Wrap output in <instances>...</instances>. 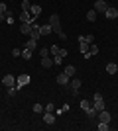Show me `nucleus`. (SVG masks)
<instances>
[{
  "label": "nucleus",
  "instance_id": "nucleus-1",
  "mask_svg": "<svg viewBox=\"0 0 118 131\" xmlns=\"http://www.w3.org/2000/svg\"><path fill=\"white\" fill-rule=\"evenodd\" d=\"M49 26H51V29H53V33L61 31V22H59V16H57V14H51L49 16Z\"/></svg>",
  "mask_w": 118,
  "mask_h": 131
},
{
  "label": "nucleus",
  "instance_id": "nucleus-2",
  "mask_svg": "<svg viewBox=\"0 0 118 131\" xmlns=\"http://www.w3.org/2000/svg\"><path fill=\"white\" fill-rule=\"evenodd\" d=\"M30 74H20V77H16V88H22V86H28L30 84Z\"/></svg>",
  "mask_w": 118,
  "mask_h": 131
},
{
  "label": "nucleus",
  "instance_id": "nucleus-3",
  "mask_svg": "<svg viewBox=\"0 0 118 131\" xmlns=\"http://www.w3.org/2000/svg\"><path fill=\"white\" fill-rule=\"evenodd\" d=\"M106 8H108V4L104 2V0H96V2H95V8H93V10H95L96 14H104V12H106Z\"/></svg>",
  "mask_w": 118,
  "mask_h": 131
},
{
  "label": "nucleus",
  "instance_id": "nucleus-4",
  "mask_svg": "<svg viewBox=\"0 0 118 131\" xmlns=\"http://www.w3.org/2000/svg\"><path fill=\"white\" fill-rule=\"evenodd\" d=\"M43 123L45 125H53L55 123V112H43Z\"/></svg>",
  "mask_w": 118,
  "mask_h": 131
},
{
  "label": "nucleus",
  "instance_id": "nucleus-5",
  "mask_svg": "<svg viewBox=\"0 0 118 131\" xmlns=\"http://www.w3.org/2000/svg\"><path fill=\"white\" fill-rule=\"evenodd\" d=\"M2 84H4L6 88H8V86H16V77H12V74H4V77H2Z\"/></svg>",
  "mask_w": 118,
  "mask_h": 131
},
{
  "label": "nucleus",
  "instance_id": "nucleus-6",
  "mask_svg": "<svg viewBox=\"0 0 118 131\" xmlns=\"http://www.w3.org/2000/svg\"><path fill=\"white\" fill-rule=\"evenodd\" d=\"M104 16H106L108 20H116V18H118V8H114V6H108L106 12H104Z\"/></svg>",
  "mask_w": 118,
  "mask_h": 131
},
{
  "label": "nucleus",
  "instance_id": "nucleus-7",
  "mask_svg": "<svg viewBox=\"0 0 118 131\" xmlns=\"http://www.w3.org/2000/svg\"><path fill=\"white\" fill-rule=\"evenodd\" d=\"M98 121H104V123H110V119H112V115H110V112H106V110H102V112H98Z\"/></svg>",
  "mask_w": 118,
  "mask_h": 131
},
{
  "label": "nucleus",
  "instance_id": "nucleus-8",
  "mask_svg": "<svg viewBox=\"0 0 118 131\" xmlns=\"http://www.w3.org/2000/svg\"><path fill=\"white\" fill-rule=\"evenodd\" d=\"M32 29H34V24H32V22H22V26H20V31H22V33L30 35Z\"/></svg>",
  "mask_w": 118,
  "mask_h": 131
},
{
  "label": "nucleus",
  "instance_id": "nucleus-9",
  "mask_svg": "<svg viewBox=\"0 0 118 131\" xmlns=\"http://www.w3.org/2000/svg\"><path fill=\"white\" fill-rule=\"evenodd\" d=\"M69 82H71V77H67L65 72H61V74H57V84H61V86H67Z\"/></svg>",
  "mask_w": 118,
  "mask_h": 131
},
{
  "label": "nucleus",
  "instance_id": "nucleus-10",
  "mask_svg": "<svg viewBox=\"0 0 118 131\" xmlns=\"http://www.w3.org/2000/svg\"><path fill=\"white\" fill-rule=\"evenodd\" d=\"M85 114H87V117H90V119H95L96 115H98V110H96L95 106H90L89 110H85Z\"/></svg>",
  "mask_w": 118,
  "mask_h": 131
},
{
  "label": "nucleus",
  "instance_id": "nucleus-11",
  "mask_svg": "<svg viewBox=\"0 0 118 131\" xmlns=\"http://www.w3.org/2000/svg\"><path fill=\"white\" fill-rule=\"evenodd\" d=\"M30 14H32L34 18H38L39 14H41V6H39V4H32V8H30Z\"/></svg>",
  "mask_w": 118,
  "mask_h": 131
},
{
  "label": "nucleus",
  "instance_id": "nucleus-12",
  "mask_svg": "<svg viewBox=\"0 0 118 131\" xmlns=\"http://www.w3.org/2000/svg\"><path fill=\"white\" fill-rule=\"evenodd\" d=\"M35 18L32 16V14H30V12H22V14H20V22H34Z\"/></svg>",
  "mask_w": 118,
  "mask_h": 131
},
{
  "label": "nucleus",
  "instance_id": "nucleus-13",
  "mask_svg": "<svg viewBox=\"0 0 118 131\" xmlns=\"http://www.w3.org/2000/svg\"><path fill=\"white\" fill-rule=\"evenodd\" d=\"M106 72L108 74H116L118 72V65L116 63H106Z\"/></svg>",
  "mask_w": 118,
  "mask_h": 131
},
{
  "label": "nucleus",
  "instance_id": "nucleus-14",
  "mask_svg": "<svg viewBox=\"0 0 118 131\" xmlns=\"http://www.w3.org/2000/svg\"><path fill=\"white\" fill-rule=\"evenodd\" d=\"M95 108L98 110V112L106 110V104H104V100H102V98H95Z\"/></svg>",
  "mask_w": 118,
  "mask_h": 131
},
{
  "label": "nucleus",
  "instance_id": "nucleus-15",
  "mask_svg": "<svg viewBox=\"0 0 118 131\" xmlns=\"http://www.w3.org/2000/svg\"><path fill=\"white\" fill-rule=\"evenodd\" d=\"M89 47H90V43H87V41H83V39H79V49H81V53H87L89 51Z\"/></svg>",
  "mask_w": 118,
  "mask_h": 131
},
{
  "label": "nucleus",
  "instance_id": "nucleus-16",
  "mask_svg": "<svg viewBox=\"0 0 118 131\" xmlns=\"http://www.w3.org/2000/svg\"><path fill=\"white\" fill-rule=\"evenodd\" d=\"M39 31H41V35H49V33H53V29L49 24H45V26H39Z\"/></svg>",
  "mask_w": 118,
  "mask_h": 131
},
{
  "label": "nucleus",
  "instance_id": "nucleus-17",
  "mask_svg": "<svg viewBox=\"0 0 118 131\" xmlns=\"http://www.w3.org/2000/svg\"><path fill=\"white\" fill-rule=\"evenodd\" d=\"M24 47H26V49H32V51H34V49H38V41L30 37V39H28V43L24 45Z\"/></svg>",
  "mask_w": 118,
  "mask_h": 131
},
{
  "label": "nucleus",
  "instance_id": "nucleus-18",
  "mask_svg": "<svg viewBox=\"0 0 118 131\" xmlns=\"http://www.w3.org/2000/svg\"><path fill=\"white\" fill-rule=\"evenodd\" d=\"M41 65H43L45 69H49V67H53L55 63H53V59H49V57H41Z\"/></svg>",
  "mask_w": 118,
  "mask_h": 131
},
{
  "label": "nucleus",
  "instance_id": "nucleus-19",
  "mask_svg": "<svg viewBox=\"0 0 118 131\" xmlns=\"http://www.w3.org/2000/svg\"><path fill=\"white\" fill-rule=\"evenodd\" d=\"M63 72H65V74H67V77H71V78H73V77H75V67H73V65H69V67H65V71H63Z\"/></svg>",
  "mask_w": 118,
  "mask_h": 131
},
{
  "label": "nucleus",
  "instance_id": "nucleus-20",
  "mask_svg": "<svg viewBox=\"0 0 118 131\" xmlns=\"http://www.w3.org/2000/svg\"><path fill=\"white\" fill-rule=\"evenodd\" d=\"M96 18H98V14H96L95 10H89V14H87V20H89V22H95Z\"/></svg>",
  "mask_w": 118,
  "mask_h": 131
},
{
  "label": "nucleus",
  "instance_id": "nucleus-21",
  "mask_svg": "<svg viewBox=\"0 0 118 131\" xmlns=\"http://www.w3.org/2000/svg\"><path fill=\"white\" fill-rule=\"evenodd\" d=\"M30 8H32V2L30 0H22V12H30Z\"/></svg>",
  "mask_w": 118,
  "mask_h": 131
},
{
  "label": "nucleus",
  "instance_id": "nucleus-22",
  "mask_svg": "<svg viewBox=\"0 0 118 131\" xmlns=\"http://www.w3.org/2000/svg\"><path fill=\"white\" fill-rule=\"evenodd\" d=\"M22 57H24L26 61H30V59H32V49H26V47H24V51H22Z\"/></svg>",
  "mask_w": 118,
  "mask_h": 131
},
{
  "label": "nucleus",
  "instance_id": "nucleus-23",
  "mask_svg": "<svg viewBox=\"0 0 118 131\" xmlns=\"http://www.w3.org/2000/svg\"><path fill=\"white\" fill-rule=\"evenodd\" d=\"M32 112H34V114H43V106H41V104H34Z\"/></svg>",
  "mask_w": 118,
  "mask_h": 131
},
{
  "label": "nucleus",
  "instance_id": "nucleus-24",
  "mask_svg": "<svg viewBox=\"0 0 118 131\" xmlns=\"http://www.w3.org/2000/svg\"><path fill=\"white\" fill-rule=\"evenodd\" d=\"M89 53H90V57H93V55H98V47H96L95 43H90V47H89Z\"/></svg>",
  "mask_w": 118,
  "mask_h": 131
},
{
  "label": "nucleus",
  "instance_id": "nucleus-25",
  "mask_svg": "<svg viewBox=\"0 0 118 131\" xmlns=\"http://www.w3.org/2000/svg\"><path fill=\"white\" fill-rule=\"evenodd\" d=\"M49 55H53V57L59 55V47H57V45H49Z\"/></svg>",
  "mask_w": 118,
  "mask_h": 131
},
{
  "label": "nucleus",
  "instance_id": "nucleus-26",
  "mask_svg": "<svg viewBox=\"0 0 118 131\" xmlns=\"http://www.w3.org/2000/svg\"><path fill=\"white\" fill-rule=\"evenodd\" d=\"M110 129V125L108 123H104V121H98V131H108Z\"/></svg>",
  "mask_w": 118,
  "mask_h": 131
},
{
  "label": "nucleus",
  "instance_id": "nucleus-27",
  "mask_svg": "<svg viewBox=\"0 0 118 131\" xmlns=\"http://www.w3.org/2000/svg\"><path fill=\"white\" fill-rule=\"evenodd\" d=\"M79 39H83V41H87V43H95V37H93V35H81Z\"/></svg>",
  "mask_w": 118,
  "mask_h": 131
},
{
  "label": "nucleus",
  "instance_id": "nucleus-28",
  "mask_svg": "<svg viewBox=\"0 0 118 131\" xmlns=\"http://www.w3.org/2000/svg\"><path fill=\"white\" fill-rule=\"evenodd\" d=\"M16 92H18L16 86H8V92H6V94H8V96H16Z\"/></svg>",
  "mask_w": 118,
  "mask_h": 131
},
{
  "label": "nucleus",
  "instance_id": "nucleus-29",
  "mask_svg": "<svg viewBox=\"0 0 118 131\" xmlns=\"http://www.w3.org/2000/svg\"><path fill=\"white\" fill-rule=\"evenodd\" d=\"M89 108H90L89 100H81V110H89Z\"/></svg>",
  "mask_w": 118,
  "mask_h": 131
},
{
  "label": "nucleus",
  "instance_id": "nucleus-30",
  "mask_svg": "<svg viewBox=\"0 0 118 131\" xmlns=\"http://www.w3.org/2000/svg\"><path fill=\"white\" fill-rule=\"evenodd\" d=\"M57 35H59V39H61V41H67V33L63 31V29H61L59 33H57Z\"/></svg>",
  "mask_w": 118,
  "mask_h": 131
},
{
  "label": "nucleus",
  "instance_id": "nucleus-31",
  "mask_svg": "<svg viewBox=\"0 0 118 131\" xmlns=\"http://www.w3.org/2000/svg\"><path fill=\"white\" fill-rule=\"evenodd\" d=\"M53 63H55V65H61V63H63V57L55 55V57H53Z\"/></svg>",
  "mask_w": 118,
  "mask_h": 131
},
{
  "label": "nucleus",
  "instance_id": "nucleus-32",
  "mask_svg": "<svg viewBox=\"0 0 118 131\" xmlns=\"http://www.w3.org/2000/svg\"><path fill=\"white\" fill-rule=\"evenodd\" d=\"M39 55H41V57H49V49H43V47H41V49H39Z\"/></svg>",
  "mask_w": 118,
  "mask_h": 131
},
{
  "label": "nucleus",
  "instance_id": "nucleus-33",
  "mask_svg": "<svg viewBox=\"0 0 118 131\" xmlns=\"http://www.w3.org/2000/svg\"><path fill=\"white\" fill-rule=\"evenodd\" d=\"M43 112H55V106H53V104L49 102V104L45 106V110H43Z\"/></svg>",
  "mask_w": 118,
  "mask_h": 131
},
{
  "label": "nucleus",
  "instance_id": "nucleus-34",
  "mask_svg": "<svg viewBox=\"0 0 118 131\" xmlns=\"http://www.w3.org/2000/svg\"><path fill=\"white\" fill-rule=\"evenodd\" d=\"M0 12H2V14H6V12H8V6H6L4 2H0Z\"/></svg>",
  "mask_w": 118,
  "mask_h": 131
},
{
  "label": "nucleus",
  "instance_id": "nucleus-35",
  "mask_svg": "<svg viewBox=\"0 0 118 131\" xmlns=\"http://www.w3.org/2000/svg\"><path fill=\"white\" fill-rule=\"evenodd\" d=\"M20 55H22L20 49H12V57H20Z\"/></svg>",
  "mask_w": 118,
  "mask_h": 131
},
{
  "label": "nucleus",
  "instance_id": "nucleus-36",
  "mask_svg": "<svg viewBox=\"0 0 118 131\" xmlns=\"http://www.w3.org/2000/svg\"><path fill=\"white\" fill-rule=\"evenodd\" d=\"M4 22H6V24H10V26H12V24H14V16H6V20H4Z\"/></svg>",
  "mask_w": 118,
  "mask_h": 131
},
{
  "label": "nucleus",
  "instance_id": "nucleus-37",
  "mask_svg": "<svg viewBox=\"0 0 118 131\" xmlns=\"http://www.w3.org/2000/svg\"><path fill=\"white\" fill-rule=\"evenodd\" d=\"M59 57H63V59H65V57H67V49H59Z\"/></svg>",
  "mask_w": 118,
  "mask_h": 131
},
{
  "label": "nucleus",
  "instance_id": "nucleus-38",
  "mask_svg": "<svg viewBox=\"0 0 118 131\" xmlns=\"http://www.w3.org/2000/svg\"><path fill=\"white\" fill-rule=\"evenodd\" d=\"M4 20H6V16L2 14V12H0V22H4Z\"/></svg>",
  "mask_w": 118,
  "mask_h": 131
}]
</instances>
